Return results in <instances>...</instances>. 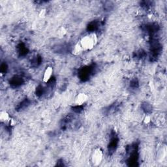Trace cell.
<instances>
[{"mask_svg": "<svg viewBox=\"0 0 167 167\" xmlns=\"http://www.w3.org/2000/svg\"><path fill=\"white\" fill-rule=\"evenodd\" d=\"M98 41L97 36L95 33H91L89 35H85L81 39L80 43L82 46L84 51H91L97 45Z\"/></svg>", "mask_w": 167, "mask_h": 167, "instance_id": "obj_1", "label": "cell"}, {"mask_svg": "<svg viewBox=\"0 0 167 167\" xmlns=\"http://www.w3.org/2000/svg\"><path fill=\"white\" fill-rule=\"evenodd\" d=\"M103 152L101 148H95L93 150L91 155V162L92 165L98 166L103 161Z\"/></svg>", "mask_w": 167, "mask_h": 167, "instance_id": "obj_2", "label": "cell"}, {"mask_svg": "<svg viewBox=\"0 0 167 167\" xmlns=\"http://www.w3.org/2000/svg\"><path fill=\"white\" fill-rule=\"evenodd\" d=\"M88 100V96L84 93H79L76 96L75 99L74 104L76 106H82L87 102Z\"/></svg>", "mask_w": 167, "mask_h": 167, "instance_id": "obj_3", "label": "cell"}, {"mask_svg": "<svg viewBox=\"0 0 167 167\" xmlns=\"http://www.w3.org/2000/svg\"><path fill=\"white\" fill-rule=\"evenodd\" d=\"M53 73H54V69L51 66H48L46 68L45 71L43 73L42 76V81L45 83H47L49 82L50 80L51 79L52 76L53 75Z\"/></svg>", "mask_w": 167, "mask_h": 167, "instance_id": "obj_4", "label": "cell"}, {"mask_svg": "<svg viewBox=\"0 0 167 167\" xmlns=\"http://www.w3.org/2000/svg\"><path fill=\"white\" fill-rule=\"evenodd\" d=\"M83 52H84V50H83L82 46L81 45V43H80V42L76 43V44L74 46H73V48H72V51H71L72 54L75 56L81 55Z\"/></svg>", "mask_w": 167, "mask_h": 167, "instance_id": "obj_5", "label": "cell"}, {"mask_svg": "<svg viewBox=\"0 0 167 167\" xmlns=\"http://www.w3.org/2000/svg\"><path fill=\"white\" fill-rule=\"evenodd\" d=\"M11 117L10 116L9 114L7 111H1L0 112V122L5 124H8L9 119Z\"/></svg>", "mask_w": 167, "mask_h": 167, "instance_id": "obj_6", "label": "cell"}, {"mask_svg": "<svg viewBox=\"0 0 167 167\" xmlns=\"http://www.w3.org/2000/svg\"><path fill=\"white\" fill-rule=\"evenodd\" d=\"M67 33V30L64 27V26H61L59 27L56 31V35L59 39H62L65 37V36Z\"/></svg>", "mask_w": 167, "mask_h": 167, "instance_id": "obj_7", "label": "cell"}, {"mask_svg": "<svg viewBox=\"0 0 167 167\" xmlns=\"http://www.w3.org/2000/svg\"><path fill=\"white\" fill-rule=\"evenodd\" d=\"M151 122V118L149 116H146L143 119V123L145 125H148Z\"/></svg>", "mask_w": 167, "mask_h": 167, "instance_id": "obj_8", "label": "cell"}, {"mask_svg": "<svg viewBox=\"0 0 167 167\" xmlns=\"http://www.w3.org/2000/svg\"><path fill=\"white\" fill-rule=\"evenodd\" d=\"M46 15V9H42L41 10V11L39 13V17L41 18H45V16Z\"/></svg>", "mask_w": 167, "mask_h": 167, "instance_id": "obj_9", "label": "cell"}, {"mask_svg": "<svg viewBox=\"0 0 167 167\" xmlns=\"http://www.w3.org/2000/svg\"><path fill=\"white\" fill-rule=\"evenodd\" d=\"M7 125H9L10 126H12V127L15 126V125H16V121L12 118H11V119H9Z\"/></svg>", "mask_w": 167, "mask_h": 167, "instance_id": "obj_10", "label": "cell"}]
</instances>
